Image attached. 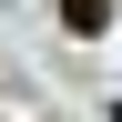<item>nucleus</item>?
<instances>
[{
	"label": "nucleus",
	"mask_w": 122,
	"mask_h": 122,
	"mask_svg": "<svg viewBox=\"0 0 122 122\" xmlns=\"http://www.w3.org/2000/svg\"><path fill=\"white\" fill-rule=\"evenodd\" d=\"M61 30H81V41H92V30H112V0H61Z\"/></svg>",
	"instance_id": "nucleus-1"
},
{
	"label": "nucleus",
	"mask_w": 122,
	"mask_h": 122,
	"mask_svg": "<svg viewBox=\"0 0 122 122\" xmlns=\"http://www.w3.org/2000/svg\"><path fill=\"white\" fill-rule=\"evenodd\" d=\"M112 122H122V102H112Z\"/></svg>",
	"instance_id": "nucleus-2"
}]
</instances>
